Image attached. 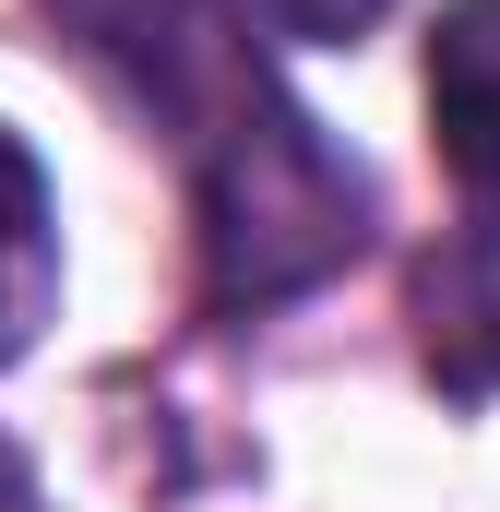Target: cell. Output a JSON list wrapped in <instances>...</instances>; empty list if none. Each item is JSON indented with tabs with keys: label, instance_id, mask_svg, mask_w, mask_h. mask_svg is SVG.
<instances>
[{
	"label": "cell",
	"instance_id": "obj_1",
	"mask_svg": "<svg viewBox=\"0 0 500 512\" xmlns=\"http://www.w3.org/2000/svg\"><path fill=\"white\" fill-rule=\"evenodd\" d=\"M191 215H203V298L215 310H286L370 251V179H358V155H334V131L298 96L191 167Z\"/></svg>",
	"mask_w": 500,
	"mask_h": 512
},
{
	"label": "cell",
	"instance_id": "obj_2",
	"mask_svg": "<svg viewBox=\"0 0 500 512\" xmlns=\"http://www.w3.org/2000/svg\"><path fill=\"white\" fill-rule=\"evenodd\" d=\"M429 143L453 167V227L417 262V358L429 382L500 393V0H453L429 36Z\"/></svg>",
	"mask_w": 500,
	"mask_h": 512
},
{
	"label": "cell",
	"instance_id": "obj_3",
	"mask_svg": "<svg viewBox=\"0 0 500 512\" xmlns=\"http://www.w3.org/2000/svg\"><path fill=\"white\" fill-rule=\"evenodd\" d=\"M48 12L72 24V48H84V60H108L131 96L179 131V155H191V167H203V155H227L250 120H274V108H286V84H274L262 36L239 24V0H48Z\"/></svg>",
	"mask_w": 500,
	"mask_h": 512
},
{
	"label": "cell",
	"instance_id": "obj_4",
	"mask_svg": "<svg viewBox=\"0 0 500 512\" xmlns=\"http://www.w3.org/2000/svg\"><path fill=\"white\" fill-rule=\"evenodd\" d=\"M48 310H60V215H48L36 155L0 131V370L48 334Z\"/></svg>",
	"mask_w": 500,
	"mask_h": 512
},
{
	"label": "cell",
	"instance_id": "obj_5",
	"mask_svg": "<svg viewBox=\"0 0 500 512\" xmlns=\"http://www.w3.org/2000/svg\"><path fill=\"white\" fill-rule=\"evenodd\" d=\"M393 0H239V24L262 48H346V36H370Z\"/></svg>",
	"mask_w": 500,
	"mask_h": 512
},
{
	"label": "cell",
	"instance_id": "obj_6",
	"mask_svg": "<svg viewBox=\"0 0 500 512\" xmlns=\"http://www.w3.org/2000/svg\"><path fill=\"white\" fill-rule=\"evenodd\" d=\"M0 512H48V501H36V465H24L12 441H0Z\"/></svg>",
	"mask_w": 500,
	"mask_h": 512
}]
</instances>
